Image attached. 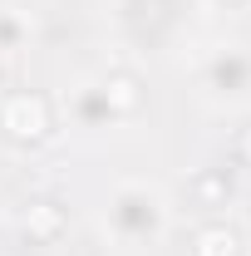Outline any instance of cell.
<instances>
[{
	"label": "cell",
	"instance_id": "6da1fadb",
	"mask_svg": "<svg viewBox=\"0 0 251 256\" xmlns=\"http://www.w3.org/2000/svg\"><path fill=\"white\" fill-rule=\"evenodd\" d=\"M172 226V202L168 192L148 178H124L108 188L104 202V236L118 252H153Z\"/></svg>",
	"mask_w": 251,
	"mask_h": 256
},
{
	"label": "cell",
	"instance_id": "7a4b0ae2",
	"mask_svg": "<svg viewBox=\"0 0 251 256\" xmlns=\"http://www.w3.org/2000/svg\"><path fill=\"white\" fill-rule=\"evenodd\" d=\"M108 20L133 54H162L188 40L197 0H108Z\"/></svg>",
	"mask_w": 251,
	"mask_h": 256
},
{
	"label": "cell",
	"instance_id": "3957f363",
	"mask_svg": "<svg viewBox=\"0 0 251 256\" xmlns=\"http://www.w3.org/2000/svg\"><path fill=\"white\" fill-rule=\"evenodd\" d=\"M197 94L212 108H242L251 104V50L246 44H217L197 60Z\"/></svg>",
	"mask_w": 251,
	"mask_h": 256
},
{
	"label": "cell",
	"instance_id": "277c9868",
	"mask_svg": "<svg viewBox=\"0 0 251 256\" xmlns=\"http://www.w3.org/2000/svg\"><path fill=\"white\" fill-rule=\"evenodd\" d=\"M0 133H5L10 143H20V148L44 143V138L54 133V108H50V98L34 94V89H10V94H0Z\"/></svg>",
	"mask_w": 251,
	"mask_h": 256
},
{
	"label": "cell",
	"instance_id": "5b68a950",
	"mask_svg": "<svg viewBox=\"0 0 251 256\" xmlns=\"http://www.w3.org/2000/svg\"><path fill=\"white\" fill-rule=\"evenodd\" d=\"M64 114H69V124L84 128V133H104V128H114V108H108V98H104V84H98V74H84V79H74L69 89H64Z\"/></svg>",
	"mask_w": 251,
	"mask_h": 256
},
{
	"label": "cell",
	"instance_id": "8992f818",
	"mask_svg": "<svg viewBox=\"0 0 251 256\" xmlns=\"http://www.w3.org/2000/svg\"><path fill=\"white\" fill-rule=\"evenodd\" d=\"M98 84H104V98H108V108H114L118 124H128V118L143 114V84H138V74H128V69H104Z\"/></svg>",
	"mask_w": 251,
	"mask_h": 256
},
{
	"label": "cell",
	"instance_id": "52a82bcc",
	"mask_svg": "<svg viewBox=\"0 0 251 256\" xmlns=\"http://www.w3.org/2000/svg\"><path fill=\"white\" fill-rule=\"evenodd\" d=\"M64 226H69V217H64V207L54 202V197H34L30 207L20 212V232L30 236V242H40V246H50V242H60Z\"/></svg>",
	"mask_w": 251,
	"mask_h": 256
},
{
	"label": "cell",
	"instance_id": "ba28073f",
	"mask_svg": "<svg viewBox=\"0 0 251 256\" xmlns=\"http://www.w3.org/2000/svg\"><path fill=\"white\" fill-rule=\"evenodd\" d=\"M188 256H246V242L226 222H202L188 242Z\"/></svg>",
	"mask_w": 251,
	"mask_h": 256
},
{
	"label": "cell",
	"instance_id": "9c48e42d",
	"mask_svg": "<svg viewBox=\"0 0 251 256\" xmlns=\"http://www.w3.org/2000/svg\"><path fill=\"white\" fill-rule=\"evenodd\" d=\"M192 197H197L202 207H226V202H232V178H226V168H202V172L192 178Z\"/></svg>",
	"mask_w": 251,
	"mask_h": 256
},
{
	"label": "cell",
	"instance_id": "30bf717a",
	"mask_svg": "<svg viewBox=\"0 0 251 256\" xmlns=\"http://www.w3.org/2000/svg\"><path fill=\"white\" fill-rule=\"evenodd\" d=\"M25 40H30V20L15 10H0V54H15Z\"/></svg>",
	"mask_w": 251,
	"mask_h": 256
},
{
	"label": "cell",
	"instance_id": "8fae6325",
	"mask_svg": "<svg viewBox=\"0 0 251 256\" xmlns=\"http://www.w3.org/2000/svg\"><path fill=\"white\" fill-rule=\"evenodd\" d=\"M236 158H242V162L251 168V124L242 128V133H236Z\"/></svg>",
	"mask_w": 251,
	"mask_h": 256
}]
</instances>
